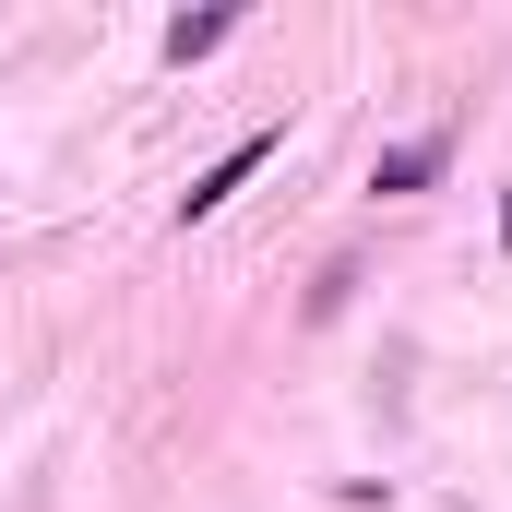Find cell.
Segmentation results:
<instances>
[{
  "label": "cell",
  "instance_id": "cell-3",
  "mask_svg": "<svg viewBox=\"0 0 512 512\" xmlns=\"http://www.w3.org/2000/svg\"><path fill=\"white\" fill-rule=\"evenodd\" d=\"M227 36H239V12H179V24H167V60L191 72V60H215Z\"/></svg>",
  "mask_w": 512,
  "mask_h": 512
},
{
  "label": "cell",
  "instance_id": "cell-4",
  "mask_svg": "<svg viewBox=\"0 0 512 512\" xmlns=\"http://www.w3.org/2000/svg\"><path fill=\"white\" fill-rule=\"evenodd\" d=\"M501 239H512V191H501Z\"/></svg>",
  "mask_w": 512,
  "mask_h": 512
},
{
  "label": "cell",
  "instance_id": "cell-2",
  "mask_svg": "<svg viewBox=\"0 0 512 512\" xmlns=\"http://www.w3.org/2000/svg\"><path fill=\"white\" fill-rule=\"evenodd\" d=\"M262 155H274V131H251V143H227V155H215V167H203V179H191V191H179V215H215V203H227V191H239V179H251Z\"/></svg>",
  "mask_w": 512,
  "mask_h": 512
},
{
  "label": "cell",
  "instance_id": "cell-1",
  "mask_svg": "<svg viewBox=\"0 0 512 512\" xmlns=\"http://www.w3.org/2000/svg\"><path fill=\"white\" fill-rule=\"evenodd\" d=\"M441 167H453V131H417V143H393L382 167H370V191H429Z\"/></svg>",
  "mask_w": 512,
  "mask_h": 512
}]
</instances>
